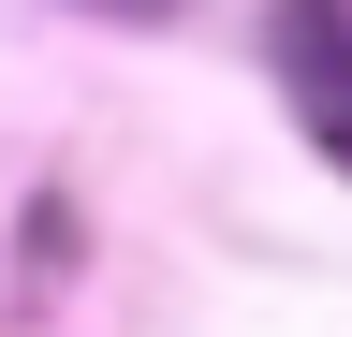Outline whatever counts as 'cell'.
I'll use <instances>...</instances> for the list:
<instances>
[{"instance_id":"1","label":"cell","mask_w":352,"mask_h":337,"mask_svg":"<svg viewBox=\"0 0 352 337\" xmlns=\"http://www.w3.org/2000/svg\"><path fill=\"white\" fill-rule=\"evenodd\" d=\"M264 45H279V89H294V117H308V147L352 176V0H279Z\"/></svg>"},{"instance_id":"2","label":"cell","mask_w":352,"mask_h":337,"mask_svg":"<svg viewBox=\"0 0 352 337\" xmlns=\"http://www.w3.org/2000/svg\"><path fill=\"white\" fill-rule=\"evenodd\" d=\"M88 15H162V0H88Z\"/></svg>"}]
</instances>
